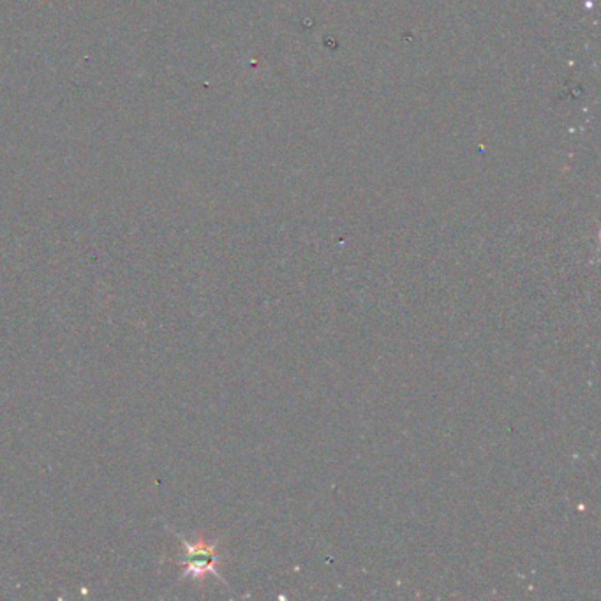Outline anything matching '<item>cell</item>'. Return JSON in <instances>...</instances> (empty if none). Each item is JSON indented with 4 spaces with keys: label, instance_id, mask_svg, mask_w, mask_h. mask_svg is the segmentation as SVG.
Listing matches in <instances>:
<instances>
[{
    "label": "cell",
    "instance_id": "cell-1",
    "mask_svg": "<svg viewBox=\"0 0 601 601\" xmlns=\"http://www.w3.org/2000/svg\"><path fill=\"white\" fill-rule=\"evenodd\" d=\"M189 550V572H196L195 575H203L205 572L213 570V563L217 561L215 547L206 545V543H196V545H187Z\"/></svg>",
    "mask_w": 601,
    "mask_h": 601
}]
</instances>
